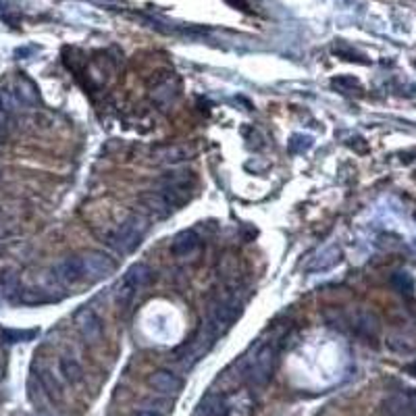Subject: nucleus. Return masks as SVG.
<instances>
[{
    "label": "nucleus",
    "mask_w": 416,
    "mask_h": 416,
    "mask_svg": "<svg viewBox=\"0 0 416 416\" xmlns=\"http://www.w3.org/2000/svg\"><path fill=\"white\" fill-rule=\"evenodd\" d=\"M146 231H148L146 219L140 215H134L108 235V246L114 248L119 254H130L140 246Z\"/></svg>",
    "instance_id": "1"
},
{
    "label": "nucleus",
    "mask_w": 416,
    "mask_h": 416,
    "mask_svg": "<svg viewBox=\"0 0 416 416\" xmlns=\"http://www.w3.org/2000/svg\"><path fill=\"white\" fill-rule=\"evenodd\" d=\"M275 360H277V352L271 343H265L262 347H258V352L254 354V358L248 365L246 377L248 383L252 387H265L275 371Z\"/></svg>",
    "instance_id": "2"
},
{
    "label": "nucleus",
    "mask_w": 416,
    "mask_h": 416,
    "mask_svg": "<svg viewBox=\"0 0 416 416\" xmlns=\"http://www.w3.org/2000/svg\"><path fill=\"white\" fill-rule=\"evenodd\" d=\"M240 317V302H237L235 293H223L219 295V300L212 304L210 310V331L217 337L225 329L231 327V323Z\"/></svg>",
    "instance_id": "3"
},
{
    "label": "nucleus",
    "mask_w": 416,
    "mask_h": 416,
    "mask_svg": "<svg viewBox=\"0 0 416 416\" xmlns=\"http://www.w3.org/2000/svg\"><path fill=\"white\" fill-rule=\"evenodd\" d=\"M82 262H84V279H90V281H100L114 273V260L100 250L86 252L82 256Z\"/></svg>",
    "instance_id": "4"
},
{
    "label": "nucleus",
    "mask_w": 416,
    "mask_h": 416,
    "mask_svg": "<svg viewBox=\"0 0 416 416\" xmlns=\"http://www.w3.org/2000/svg\"><path fill=\"white\" fill-rule=\"evenodd\" d=\"M75 325L82 333V337L90 343H98L102 337V321L92 308H82L75 315Z\"/></svg>",
    "instance_id": "5"
},
{
    "label": "nucleus",
    "mask_w": 416,
    "mask_h": 416,
    "mask_svg": "<svg viewBox=\"0 0 416 416\" xmlns=\"http://www.w3.org/2000/svg\"><path fill=\"white\" fill-rule=\"evenodd\" d=\"M54 277L63 283H77L84 279V262L79 256H69L54 267Z\"/></svg>",
    "instance_id": "6"
},
{
    "label": "nucleus",
    "mask_w": 416,
    "mask_h": 416,
    "mask_svg": "<svg viewBox=\"0 0 416 416\" xmlns=\"http://www.w3.org/2000/svg\"><path fill=\"white\" fill-rule=\"evenodd\" d=\"M200 246V237L196 235V231L192 229H186V231H180L175 237H173V244H171V252L175 256H190L196 248Z\"/></svg>",
    "instance_id": "7"
},
{
    "label": "nucleus",
    "mask_w": 416,
    "mask_h": 416,
    "mask_svg": "<svg viewBox=\"0 0 416 416\" xmlns=\"http://www.w3.org/2000/svg\"><path fill=\"white\" fill-rule=\"evenodd\" d=\"M150 385H152L158 393L169 395V393H177V391H180L184 383H182V379L177 377L175 373L160 369V371H156V373L150 377Z\"/></svg>",
    "instance_id": "8"
},
{
    "label": "nucleus",
    "mask_w": 416,
    "mask_h": 416,
    "mask_svg": "<svg viewBox=\"0 0 416 416\" xmlns=\"http://www.w3.org/2000/svg\"><path fill=\"white\" fill-rule=\"evenodd\" d=\"M352 329L365 339H375L377 331H379V323H377L375 315H371L367 310H358L352 319Z\"/></svg>",
    "instance_id": "9"
},
{
    "label": "nucleus",
    "mask_w": 416,
    "mask_h": 416,
    "mask_svg": "<svg viewBox=\"0 0 416 416\" xmlns=\"http://www.w3.org/2000/svg\"><path fill=\"white\" fill-rule=\"evenodd\" d=\"M152 156L158 162H167V164H177V162H184L192 156V150L188 146H160L152 152Z\"/></svg>",
    "instance_id": "10"
},
{
    "label": "nucleus",
    "mask_w": 416,
    "mask_h": 416,
    "mask_svg": "<svg viewBox=\"0 0 416 416\" xmlns=\"http://www.w3.org/2000/svg\"><path fill=\"white\" fill-rule=\"evenodd\" d=\"M196 416H227V406L221 395H206L196 410Z\"/></svg>",
    "instance_id": "11"
},
{
    "label": "nucleus",
    "mask_w": 416,
    "mask_h": 416,
    "mask_svg": "<svg viewBox=\"0 0 416 416\" xmlns=\"http://www.w3.org/2000/svg\"><path fill=\"white\" fill-rule=\"evenodd\" d=\"M152 269L148 267V265H144V262H138V265H134L127 273H125V281L130 283V285H134L138 291L142 289V287H146L150 281H152Z\"/></svg>",
    "instance_id": "12"
},
{
    "label": "nucleus",
    "mask_w": 416,
    "mask_h": 416,
    "mask_svg": "<svg viewBox=\"0 0 416 416\" xmlns=\"http://www.w3.org/2000/svg\"><path fill=\"white\" fill-rule=\"evenodd\" d=\"M0 108H3L7 114H13V112H19L25 108L23 100L19 98L17 90L13 86H5L0 88Z\"/></svg>",
    "instance_id": "13"
},
{
    "label": "nucleus",
    "mask_w": 416,
    "mask_h": 416,
    "mask_svg": "<svg viewBox=\"0 0 416 416\" xmlns=\"http://www.w3.org/2000/svg\"><path fill=\"white\" fill-rule=\"evenodd\" d=\"M58 369H61L65 381H69L71 385L79 383L84 379V369L82 365L73 358V356H63L61 360H58Z\"/></svg>",
    "instance_id": "14"
},
{
    "label": "nucleus",
    "mask_w": 416,
    "mask_h": 416,
    "mask_svg": "<svg viewBox=\"0 0 416 416\" xmlns=\"http://www.w3.org/2000/svg\"><path fill=\"white\" fill-rule=\"evenodd\" d=\"M339 260H341V250L335 248V246H331V248L323 250V252L315 258V262H313L308 269H310V271H327V269L335 267Z\"/></svg>",
    "instance_id": "15"
},
{
    "label": "nucleus",
    "mask_w": 416,
    "mask_h": 416,
    "mask_svg": "<svg viewBox=\"0 0 416 416\" xmlns=\"http://www.w3.org/2000/svg\"><path fill=\"white\" fill-rule=\"evenodd\" d=\"M142 204L148 208V210H152L154 215H167L169 210H173V206L169 204V200L160 194V192H150V194H146V196H142Z\"/></svg>",
    "instance_id": "16"
},
{
    "label": "nucleus",
    "mask_w": 416,
    "mask_h": 416,
    "mask_svg": "<svg viewBox=\"0 0 416 416\" xmlns=\"http://www.w3.org/2000/svg\"><path fill=\"white\" fill-rule=\"evenodd\" d=\"M17 291H19V277L15 271H7L0 275V295L3 298H13Z\"/></svg>",
    "instance_id": "17"
},
{
    "label": "nucleus",
    "mask_w": 416,
    "mask_h": 416,
    "mask_svg": "<svg viewBox=\"0 0 416 416\" xmlns=\"http://www.w3.org/2000/svg\"><path fill=\"white\" fill-rule=\"evenodd\" d=\"M38 379H40V385H42V389L48 393V397H52V400H61V395H63V389H61V385H58V381L54 379V375L52 373H48V371H42L40 375H38Z\"/></svg>",
    "instance_id": "18"
},
{
    "label": "nucleus",
    "mask_w": 416,
    "mask_h": 416,
    "mask_svg": "<svg viewBox=\"0 0 416 416\" xmlns=\"http://www.w3.org/2000/svg\"><path fill=\"white\" fill-rule=\"evenodd\" d=\"M13 88L17 90V94H19V98L23 100V104L25 106H34V104H38V92H36V88L27 82V79H17L15 84H13Z\"/></svg>",
    "instance_id": "19"
},
{
    "label": "nucleus",
    "mask_w": 416,
    "mask_h": 416,
    "mask_svg": "<svg viewBox=\"0 0 416 416\" xmlns=\"http://www.w3.org/2000/svg\"><path fill=\"white\" fill-rule=\"evenodd\" d=\"M36 333L34 331H5L3 333V337L9 341V343H17V341H25V339H29V337H34Z\"/></svg>",
    "instance_id": "20"
},
{
    "label": "nucleus",
    "mask_w": 416,
    "mask_h": 416,
    "mask_svg": "<svg viewBox=\"0 0 416 416\" xmlns=\"http://www.w3.org/2000/svg\"><path fill=\"white\" fill-rule=\"evenodd\" d=\"M9 138V114L0 108V144Z\"/></svg>",
    "instance_id": "21"
},
{
    "label": "nucleus",
    "mask_w": 416,
    "mask_h": 416,
    "mask_svg": "<svg viewBox=\"0 0 416 416\" xmlns=\"http://www.w3.org/2000/svg\"><path fill=\"white\" fill-rule=\"evenodd\" d=\"M134 416H162V414H158V412H154V410H148V408H144V410H138Z\"/></svg>",
    "instance_id": "22"
},
{
    "label": "nucleus",
    "mask_w": 416,
    "mask_h": 416,
    "mask_svg": "<svg viewBox=\"0 0 416 416\" xmlns=\"http://www.w3.org/2000/svg\"><path fill=\"white\" fill-rule=\"evenodd\" d=\"M408 406L416 412V393H410V395H408Z\"/></svg>",
    "instance_id": "23"
},
{
    "label": "nucleus",
    "mask_w": 416,
    "mask_h": 416,
    "mask_svg": "<svg viewBox=\"0 0 416 416\" xmlns=\"http://www.w3.org/2000/svg\"><path fill=\"white\" fill-rule=\"evenodd\" d=\"M3 377H5V365H3V360H0V381H3Z\"/></svg>",
    "instance_id": "24"
},
{
    "label": "nucleus",
    "mask_w": 416,
    "mask_h": 416,
    "mask_svg": "<svg viewBox=\"0 0 416 416\" xmlns=\"http://www.w3.org/2000/svg\"><path fill=\"white\" fill-rule=\"evenodd\" d=\"M408 373H412V375L416 377V365H410V367H408Z\"/></svg>",
    "instance_id": "25"
},
{
    "label": "nucleus",
    "mask_w": 416,
    "mask_h": 416,
    "mask_svg": "<svg viewBox=\"0 0 416 416\" xmlns=\"http://www.w3.org/2000/svg\"><path fill=\"white\" fill-rule=\"evenodd\" d=\"M42 416H54V414H42Z\"/></svg>",
    "instance_id": "26"
}]
</instances>
